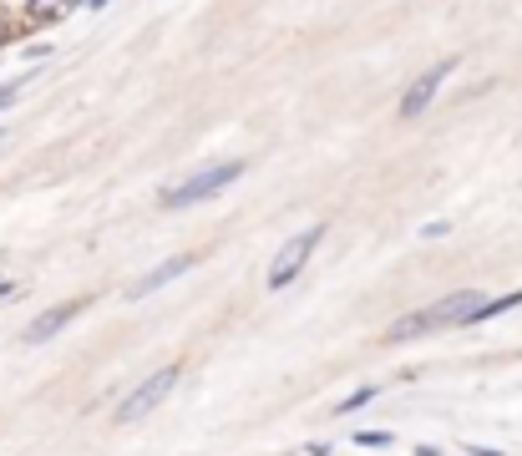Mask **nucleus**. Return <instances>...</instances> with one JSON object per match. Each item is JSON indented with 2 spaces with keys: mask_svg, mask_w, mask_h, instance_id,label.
Returning a JSON list of instances; mask_svg holds the SVG:
<instances>
[{
  "mask_svg": "<svg viewBox=\"0 0 522 456\" xmlns=\"http://www.w3.org/2000/svg\"><path fill=\"white\" fill-rule=\"evenodd\" d=\"M355 441H360V446H391L396 436H391V431H355Z\"/></svg>",
  "mask_w": 522,
  "mask_h": 456,
  "instance_id": "9d476101",
  "label": "nucleus"
},
{
  "mask_svg": "<svg viewBox=\"0 0 522 456\" xmlns=\"http://www.w3.org/2000/svg\"><path fill=\"white\" fill-rule=\"evenodd\" d=\"M193 269V254H173V259H163L158 269H147L142 279H132V289H127V299H147V294H158L163 284H173L178 274H188Z\"/></svg>",
  "mask_w": 522,
  "mask_h": 456,
  "instance_id": "423d86ee",
  "label": "nucleus"
},
{
  "mask_svg": "<svg viewBox=\"0 0 522 456\" xmlns=\"http://www.w3.org/2000/svg\"><path fill=\"white\" fill-rule=\"evenodd\" d=\"M457 71V56H446V61H436L431 71H421L416 82L406 87V97H401V117H421L431 102H436V92L446 87V76Z\"/></svg>",
  "mask_w": 522,
  "mask_h": 456,
  "instance_id": "39448f33",
  "label": "nucleus"
},
{
  "mask_svg": "<svg viewBox=\"0 0 522 456\" xmlns=\"http://www.w3.org/2000/svg\"><path fill=\"white\" fill-rule=\"evenodd\" d=\"M381 391L376 386H365V391H355V396H345L340 406H335V416H350V411H360V406H370V401H376Z\"/></svg>",
  "mask_w": 522,
  "mask_h": 456,
  "instance_id": "1a4fd4ad",
  "label": "nucleus"
},
{
  "mask_svg": "<svg viewBox=\"0 0 522 456\" xmlns=\"http://www.w3.org/2000/svg\"><path fill=\"white\" fill-rule=\"evenodd\" d=\"M244 158H229V163H208V168H198L193 178H183V183H173V188H163V208H193V203H208L213 193H223L229 183H239L244 178Z\"/></svg>",
  "mask_w": 522,
  "mask_h": 456,
  "instance_id": "f03ea898",
  "label": "nucleus"
},
{
  "mask_svg": "<svg viewBox=\"0 0 522 456\" xmlns=\"http://www.w3.org/2000/svg\"><path fill=\"white\" fill-rule=\"evenodd\" d=\"M482 304H487L482 289H457V294H446V299L426 304V310L401 315V320L386 330V340H391V345H406V340H421V335H436V330H452V325H472Z\"/></svg>",
  "mask_w": 522,
  "mask_h": 456,
  "instance_id": "f257e3e1",
  "label": "nucleus"
},
{
  "mask_svg": "<svg viewBox=\"0 0 522 456\" xmlns=\"http://www.w3.org/2000/svg\"><path fill=\"white\" fill-rule=\"evenodd\" d=\"M416 456H441V451L436 446H416Z\"/></svg>",
  "mask_w": 522,
  "mask_h": 456,
  "instance_id": "4468645a",
  "label": "nucleus"
},
{
  "mask_svg": "<svg viewBox=\"0 0 522 456\" xmlns=\"http://www.w3.org/2000/svg\"><path fill=\"white\" fill-rule=\"evenodd\" d=\"M6 36H11V31H0V41H6Z\"/></svg>",
  "mask_w": 522,
  "mask_h": 456,
  "instance_id": "f3484780",
  "label": "nucleus"
},
{
  "mask_svg": "<svg viewBox=\"0 0 522 456\" xmlns=\"http://www.w3.org/2000/svg\"><path fill=\"white\" fill-rule=\"evenodd\" d=\"M472 456H507V451H492V446H467Z\"/></svg>",
  "mask_w": 522,
  "mask_h": 456,
  "instance_id": "ddd939ff",
  "label": "nucleus"
},
{
  "mask_svg": "<svg viewBox=\"0 0 522 456\" xmlns=\"http://www.w3.org/2000/svg\"><path fill=\"white\" fill-rule=\"evenodd\" d=\"M77 6H87V0H66V11H77Z\"/></svg>",
  "mask_w": 522,
  "mask_h": 456,
  "instance_id": "dca6fc26",
  "label": "nucleus"
},
{
  "mask_svg": "<svg viewBox=\"0 0 522 456\" xmlns=\"http://www.w3.org/2000/svg\"><path fill=\"white\" fill-rule=\"evenodd\" d=\"M446 234H452V223H446V218H436V223H421V239H446Z\"/></svg>",
  "mask_w": 522,
  "mask_h": 456,
  "instance_id": "9b49d317",
  "label": "nucleus"
},
{
  "mask_svg": "<svg viewBox=\"0 0 522 456\" xmlns=\"http://www.w3.org/2000/svg\"><path fill=\"white\" fill-rule=\"evenodd\" d=\"M320 244H325V223H310L305 234H294V239L274 254V264H269V274H264V279H269V289H289L294 279L305 274V264L315 259V249H320Z\"/></svg>",
  "mask_w": 522,
  "mask_h": 456,
  "instance_id": "7ed1b4c3",
  "label": "nucleus"
},
{
  "mask_svg": "<svg viewBox=\"0 0 522 456\" xmlns=\"http://www.w3.org/2000/svg\"><path fill=\"white\" fill-rule=\"evenodd\" d=\"M26 16L31 21H56V16H66V0H26Z\"/></svg>",
  "mask_w": 522,
  "mask_h": 456,
  "instance_id": "6e6552de",
  "label": "nucleus"
},
{
  "mask_svg": "<svg viewBox=\"0 0 522 456\" xmlns=\"http://www.w3.org/2000/svg\"><path fill=\"white\" fill-rule=\"evenodd\" d=\"M178 375H183V365H163V370H153V375L142 380V386H132V396H127V401H117L112 421H117V426H132V421H142L147 411H158V406H163V396L178 386Z\"/></svg>",
  "mask_w": 522,
  "mask_h": 456,
  "instance_id": "20e7f679",
  "label": "nucleus"
},
{
  "mask_svg": "<svg viewBox=\"0 0 522 456\" xmlns=\"http://www.w3.org/2000/svg\"><path fill=\"white\" fill-rule=\"evenodd\" d=\"M21 87H26V76H16V82H6V87H0V107H11V102L21 97Z\"/></svg>",
  "mask_w": 522,
  "mask_h": 456,
  "instance_id": "f8f14e48",
  "label": "nucleus"
},
{
  "mask_svg": "<svg viewBox=\"0 0 522 456\" xmlns=\"http://www.w3.org/2000/svg\"><path fill=\"white\" fill-rule=\"evenodd\" d=\"M11 289H16V284H11V279H0V294H11Z\"/></svg>",
  "mask_w": 522,
  "mask_h": 456,
  "instance_id": "2eb2a0df",
  "label": "nucleus"
},
{
  "mask_svg": "<svg viewBox=\"0 0 522 456\" xmlns=\"http://www.w3.org/2000/svg\"><path fill=\"white\" fill-rule=\"evenodd\" d=\"M77 315H82V304H56V310H46L41 320H31V325H26V335H21V340H26V345H46L51 335H61V330H66L71 320H77Z\"/></svg>",
  "mask_w": 522,
  "mask_h": 456,
  "instance_id": "0eeeda50",
  "label": "nucleus"
}]
</instances>
